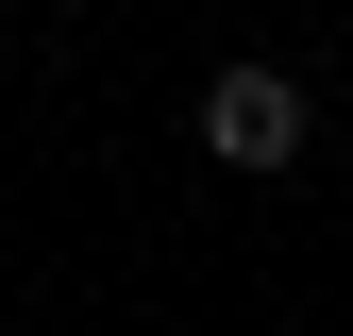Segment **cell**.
Wrapping results in <instances>:
<instances>
[{
    "label": "cell",
    "mask_w": 353,
    "mask_h": 336,
    "mask_svg": "<svg viewBox=\"0 0 353 336\" xmlns=\"http://www.w3.org/2000/svg\"><path fill=\"white\" fill-rule=\"evenodd\" d=\"M303 135H320V101H303L286 67H219L202 84V151L219 168H303Z\"/></svg>",
    "instance_id": "cell-1"
}]
</instances>
